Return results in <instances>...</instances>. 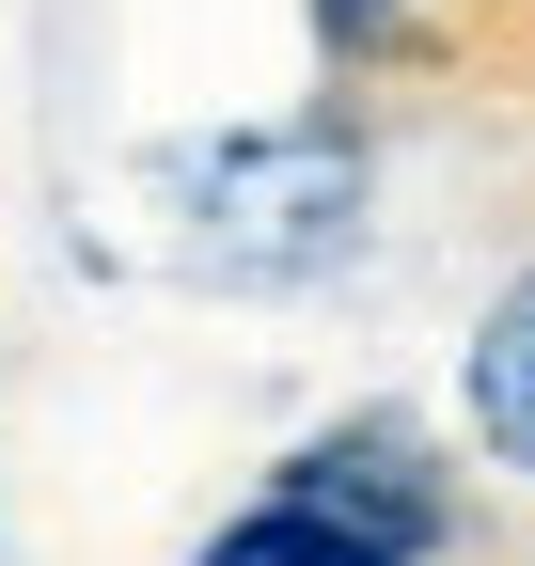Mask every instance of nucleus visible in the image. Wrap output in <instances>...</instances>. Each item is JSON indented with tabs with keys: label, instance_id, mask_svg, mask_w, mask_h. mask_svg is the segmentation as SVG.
Listing matches in <instances>:
<instances>
[{
	"label": "nucleus",
	"instance_id": "f257e3e1",
	"mask_svg": "<svg viewBox=\"0 0 535 566\" xmlns=\"http://www.w3.org/2000/svg\"><path fill=\"white\" fill-rule=\"evenodd\" d=\"M158 221L174 268L221 300H300L363 252V142L347 126H221L158 158Z\"/></svg>",
	"mask_w": 535,
	"mask_h": 566
},
{
	"label": "nucleus",
	"instance_id": "f03ea898",
	"mask_svg": "<svg viewBox=\"0 0 535 566\" xmlns=\"http://www.w3.org/2000/svg\"><path fill=\"white\" fill-rule=\"evenodd\" d=\"M268 504H300V520H331V535H363V551H394V566H426V551L457 535V504H441V472H426L410 441H394V424H331V441H300Z\"/></svg>",
	"mask_w": 535,
	"mask_h": 566
},
{
	"label": "nucleus",
	"instance_id": "7ed1b4c3",
	"mask_svg": "<svg viewBox=\"0 0 535 566\" xmlns=\"http://www.w3.org/2000/svg\"><path fill=\"white\" fill-rule=\"evenodd\" d=\"M473 441L535 488V268H520L504 300L473 315Z\"/></svg>",
	"mask_w": 535,
	"mask_h": 566
},
{
	"label": "nucleus",
	"instance_id": "20e7f679",
	"mask_svg": "<svg viewBox=\"0 0 535 566\" xmlns=\"http://www.w3.org/2000/svg\"><path fill=\"white\" fill-rule=\"evenodd\" d=\"M206 566H394V551L331 535V520H300V504H252L237 535H206Z\"/></svg>",
	"mask_w": 535,
	"mask_h": 566
},
{
	"label": "nucleus",
	"instance_id": "39448f33",
	"mask_svg": "<svg viewBox=\"0 0 535 566\" xmlns=\"http://www.w3.org/2000/svg\"><path fill=\"white\" fill-rule=\"evenodd\" d=\"M315 17H331V32H394L410 0H315Z\"/></svg>",
	"mask_w": 535,
	"mask_h": 566
}]
</instances>
